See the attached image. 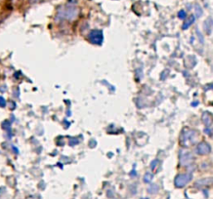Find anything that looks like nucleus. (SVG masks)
I'll return each mask as SVG.
<instances>
[{
	"instance_id": "obj_1",
	"label": "nucleus",
	"mask_w": 213,
	"mask_h": 199,
	"mask_svg": "<svg viewBox=\"0 0 213 199\" xmlns=\"http://www.w3.org/2000/svg\"><path fill=\"white\" fill-rule=\"evenodd\" d=\"M89 40L94 44L100 45L103 41V33L100 30H93L89 34Z\"/></svg>"
},
{
	"instance_id": "obj_2",
	"label": "nucleus",
	"mask_w": 213,
	"mask_h": 199,
	"mask_svg": "<svg viewBox=\"0 0 213 199\" xmlns=\"http://www.w3.org/2000/svg\"><path fill=\"white\" fill-rule=\"evenodd\" d=\"M190 177L187 176V175H181L177 178V180H176V185L178 186H183L185 184H187V182L190 181Z\"/></svg>"
},
{
	"instance_id": "obj_3",
	"label": "nucleus",
	"mask_w": 213,
	"mask_h": 199,
	"mask_svg": "<svg viewBox=\"0 0 213 199\" xmlns=\"http://www.w3.org/2000/svg\"><path fill=\"white\" fill-rule=\"evenodd\" d=\"M198 151H199V153H202V154H203V153H207L208 151H210V148H209V146H208L207 145L202 144V145H200L199 146Z\"/></svg>"
}]
</instances>
